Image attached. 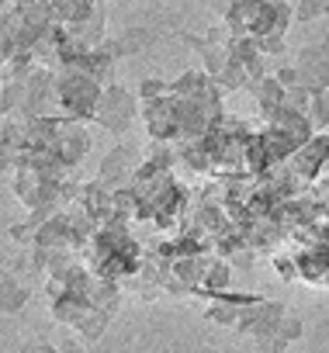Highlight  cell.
Here are the masks:
<instances>
[{
  "label": "cell",
  "instance_id": "obj_2",
  "mask_svg": "<svg viewBox=\"0 0 329 353\" xmlns=\"http://www.w3.org/2000/svg\"><path fill=\"white\" fill-rule=\"evenodd\" d=\"M25 301H28L25 284H18L14 277H4V281H0V305H4V312H18Z\"/></svg>",
  "mask_w": 329,
  "mask_h": 353
},
{
  "label": "cell",
  "instance_id": "obj_3",
  "mask_svg": "<svg viewBox=\"0 0 329 353\" xmlns=\"http://www.w3.org/2000/svg\"><path fill=\"white\" fill-rule=\"evenodd\" d=\"M322 8L329 11V0H301L298 18H315V14H322Z\"/></svg>",
  "mask_w": 329,
  "mask_h": 353
},
{
  "label": "cell",
  "instance_id": "obj_1",
  "mask_svg": "<svg viewBox=\"0 0 329 353\" xmlns=\"http://www.w3.org/2000/svg\"><path fill=\"white\" fill-rule=\"evenodd\" d=\"M94 118H101V125L111 128V132H125L128 121L135 118V97L121 87H104Z\"/></svg>",
  "mask_w": 329,
  "mask_h": 353
},
{
  "label": "cell",
  "instance_id": "obj_4",
  "mask_svg": "<svg viewBox=\"0 0 329 353\" xmlns=\"http://www.w3.org/2000/svg\"><path fill=\"white\" fill-rule=\"evenodd\" d=\"M0 315H4V305H0Z\"/></svg>",
  "mask_w": 329,
  "mask_h": 353
}]
</instances>
